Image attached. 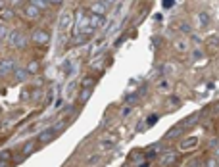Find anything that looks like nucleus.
Wrapping results in <instances>:
<instances>
[{
	"instance_id": "7c9ffc66",
	"label": "nucleus",
	"mask_w": 219,
	"mask_h": 167,
	"mask_svg": "<svg viewBox=\"0 0 219 167\" xmlns=\"http://www.w3.org/2000/svg\"><path fill=\"white\" fill-rule=\"evenodd\" d=\"M138 167H148V163H140V165H138Z\"/></svg>"
},
{
	"instance_id": "0eeeda50",
	"label": "nucleus",
	"mask_w": 219,
	"mask_h": 167,
	"mask_svg": "<svg viewBox=\"0 0 219 167\" xmlns=\"http://www.w3.org/2000/svg\"><path fill=\"white\" fill-rule=\"evenodd\" d=\"M39 13H40V8H37L35 4H29V6L25 8V16L31 18V19H33V18H39Z\"/></svg>"
},
{
	"instance_id": "b1692460",
	"label": "nucleus",
	"mask_w": 219,
	"mask_h": 167,
	"mask_svg": "<svg viewBox=\"0 0 219 167\" xmlns=\"http://www.w3.org/2000/svg\"><path fill=\"white\" fill-rule=\"evenodd\" d=\"M208 42H210V44H213V46H215V44H217V42H219V40H217V39H215V37H211V39H208Z\"/></svg>"
},
{
	"instance_id": "2f4dec72",
	"label": "nucleus",
	"mask_w": 219,
	"mask_h": 167,
	"mask_svg": "<svg viewBox=\"0 0 219 167\" xmlns=\"http://www.w3.org/2000/svg\"><path fill=\"white\" fill-rule=\"evenodd\" d=\"M12 2H13V4H18V2H21V0H12Z\"/></svg>"
},
{
	"instance_id": "cd10ccee",
	"label": "nucleus",
	"mask_w": 219,
	"mask_h": 167,
	"mask_svg": "<svg viewBox=\"0 0 219 167\" xmlns=\"http://www.w3.org/2000/svg\"><path fill=\"white\" fill-rule=\"evenodd\" d=\"M190 167H200V161H198V159H194V161L190 163Z\"/></svg>"
},
{
	"instance_id": "a878e982",
	"label": "nucleus",
	"mask_w": 219,
	"mask_h": 167,
	"mask_svg": "<svg viewBox=\"0 0 219 167\" xmlns=\"http://www.w3.org/2000/svg\"><path fill=\"white\" fill-rule=\"evenodd\" d=\"M0 37H2V39L6 37V27H4V25H2V29H0Z\"/></svg>"
},
{
	"instance_id": "393cba45",
	"label": "nucleus",
	"mask_w": 219,
	"mask_h": 167,
	"mask_svg": "<svg viewBox=\"0 0 219 167\" xmlns=\"http://www.w3.org/2000/svg\"><path fill=\"white\" fill-rule=\"evenodd\" d=\"M102 148H112V142H108V140H104V142H102Z\"/></svg>"
},
{
	"instance_id": "f3484780",
	"label": "nucleus",
	"mask_w": 219,
	"mask_h": 167,
	"mask_svg": "<svg viewBox=\"0 0 219 167\" xmlns=\"http://www.w3.org/2000/svg\"><path fill=\"white\" fill-rule=\"evenodd\" d=\"M98 159H100V154H96V156H90V158L87 159V163H88V165H92V163H96Z\"/></svg>"
},
{
	"instance_id": "c85d7f7f",
	"label": "nucleus",
	"mask_w": 219,
	"mask_h": 167,
	"mask_svg": "<svg viewBox=\"0 0 219 167\" xmlns=\"http://www.w3.org/2000/svg\"><path fill=\"white\" fill-rule=\"evenodd\" d=\"M208 167H217V161H215V159H211V161L208 163Z\"/></svg>"
},
{
	"instance_id": "6ab92c4d",
	"label": "nucleus",
	"mask_w": 219,
	"mask_h": 167,
	"mask_svg": "<svg viewBox=\"0 0 219 167\" xmlns=\"http://www.w3.org/2000/svg\"><path fill=\"white\" fill-rule=\"evenodd\" d=\"M177 48H179V50L183 52V50H186V44H184L183 40H179V42H177Z\"/></svg>"
},
{
	"instance_id": "aec40b11",
	"label": "nucleus",
	"mask_w": 219,
	"mask_h": 167,
	"mask_svg": "<svg viewBox=\"0 0 219 167\" xmlns=\"http://www.w3.org/2000/svg\"><path fill=\"white\" fill-rule=\"evenodd\" d=\"M64 125H66V121H58V125L54 127L56 131H60V129H64Z\"/></svg>"
},
{
	"instance_id": "412c9836",
	"label": "nucleus",
	"mask_w": 219,
	"mask_h": 167,
	"mask_svg": "<svg viewBox=\"0 0 219 167\" xmlns=\"http://www.w3.org/2000/svg\"><path fill=\"white\" fill-rule=\"evenodd\" d=\"M181 29H183V31H184V33H190V27H189V25H186V23H183V25H181Z\"/></svg>"
},
{
	"instance_id": "f03ea898",
	"label": "nucleus",
	"mask_w": 219,
	"mask_h": 167,
	"mask_svg": "<svg viewBox=\"0 0 219 167\" xmlns=\"http://www.w3.org/2000/svg\"><path fill=\"white\" fill-rule=\"evenodd\" d=\"M71 23H73V16H71L69 12H64L60 16V29H61V31H69Z\"/></svg>"
},
{
	"instance_id": "423d86ee",
	"label": "nucleus",
	"mask_w": 219,
	"mask_h": 167,
	"mask_svg": "<svg viewBox=\"0 0 219 167\" xmlns=\"http://www.w3.org/2000/svg\"><path fill=\"white\" fill-rule=\"evenodd\" d=\"M90 10L94 12V13H98V16H104L106 10H108V4L106 2H94V4L90 6Z\"/></svg>"
},
{
	"instance_id": "a211bd4d",
	"label": "nucleus",
	"mask_w": 219,
	"mask_h": 167,
	"mask_svg": "<svg viewBox=\"0 0 219 167\" xmlns=\"http://www.w3.org/2000/svg\"><path fill=\"white\" fill-rule=\"evenodd\" d=\"M29 71H31V73L39 71V64H37V62H31V64H29Z\"/></svg>"
},
{
	"instance_id": "9b49d317",
	"label": "nucleus",
	"mask_w": 219,
	"mask_h": 167,
	"mask_svg": "<svg viewBox=\"0 0 219 167\" xmlns=\"http://www.w3.org/2000/svg\"><path fill=\"white\" fill-rule=\"evenodd\" d=\"M29 75V69H15V79L18 81H25Z\"/></svg>"
},
{
	"instance_id": "6e6552de",
	"label": "nucleus",
	"mask_w": 219,
	"mask_h": 167,
	"mask_svg": "<svg viewBox=\"0 0 219 167\" xmlns=\"http://www.w3.org/2000/svg\"><path fill=\"white\" fill-rule=\"evenodd\" d=\"M12 69H13V60H10V58H4V60H2V67H0V71H2V75L10 73Z\"/></svg>"
},
{
	"instance_id": "bb28decb",
	"label": "nucleus",
	"mask_w": 219,
	"mask_h": 167,
	"mask_svg": "<svg viewBox=\"0 0 219 167\" xmlns=\"http://www.w3.org/2000/svg\"><path fill=\"white\" fill-rule=\"evenodd\" d=\"M156 119H158V117H156V115H152V117L148 119V123H150V125H154V123H156Z\"/></svg>"
},
{
	"instance_id": "20e7f679",
	"label": "nucleus",
	"mask_w": 219,
	"mask_h": 167,
	"mask_svg": "<svg viewBox=\"0 0 219 167\" xmlns=\"http://www.w3.org/2000/svg\"><path fill=\"white\" fill-rule=\"evenodd\" d=\"M56 133H58V131H56L54 127H52V129H46V131H42V133L39 134V140L46 144V142H50V140L54 138V136H56Z\"/></svg>"
},
{
	"instance_id": "1a4fd4ad",
	"label": "nucleus",
	"mask_w": 219,
	"mask_h": 167,
	"mask_svg": "<svg viewBox=\"0 0 219 167\" xmlns=\"http://www.w3.org/2000/svg\"><path fill=\"white\" fill-rule=\"evenodd\" d=\"M196 144H198V138H194V136H192L190 140H183V142H181V148H183V150H189V148H192V146H196Z\"/></svg>"
},
{
	"instance_id": "4468645a",
	"label": "nucleus",
	"mask_w": 219,
	"mask_h": 167,
	"mask_svg": "<svg viewBox=\"0 0 219 167\" xmlns=\"http://www.w3.org/2000/svg\"><path fill=\"white\" fill-rule=\"evenodd\" d=\"M87 39H88V35H77L71 42H73V44H79V42H83V40H87Z\"/></svg>"
},
{
	"instance_id": "ddd939ff",
	"label": "nucleus",
	"mask_w": 219,
	"mask_h": 167,
	"mask_svg": "<svg viewBox=\"0 0 219 167\" xmlns=\"http://www.w3.org/2000/svg\"><path fill=\"white\" fill-rule=\"evenodd\" d=\"M208 21H210L208 13H200V25H202V27H206V25H208Z\"/></svg>"
},
{
	"instance_id": "dca6fc26",
	"label": "nucleus",
	"mask_w": 219,
	"mask_h": 167,
	"mask_svg": "<svg viewBox=\"0 0 219 167\" xmlns=\"http://www.w3.org/2000/svg\"><path fill=\"white\" fill-rule=\"evenodd\" d=\"M90 92H92V90H90V88H85V90H83V94H81V102H85V100H88V96H90Z\"/></svg>"
},
{
	"instance_id": "f257e3e1",
	"label": "nucleus",
	"mask_w": 219,
	"mask_h": 167,
	"mask_svg": "<svg viewBox=\"0 0 219 167\" xmlns=\"http://www.w3.org/2000/svg\"><path fill=\"white\" fill-rule=\"evenodd\" d=\"M8 42L12 44L13 48H23L25 44H27V39H25L23 31H19V29H13V31L10 33V37H8Z\"/></svg>"
},
{
	"instance_id": "4be33fe9",
	"label": "nucleus",
	"mask_w": 219,
	"mask_h": 167,
	"mask_svg": "<svg viewBox=\"0 0 219 167\" xmlns=\"http://www.w3.org/2000/svg\"><path fill=\"white\" fill-rule=\"evenodd\" d=\"M163 6L165 8H171V6H173V0H163Z\"/></svg>"
},
{
	"instance_id": "9d476101",
	"label": "nucleus",
	"mask_w": 219,
	"mask_h": 167,
	"mask_svg": "<svg viewBox=\"0 0 219 167\" xmlns=\"http://www.w3.org/2000/svg\"><path fill=\"white\" fill-rule=\"evenodd\" d=\"M173 158H175V152H171V150H169V152H165V154L162 156V163H163V165H167V163L173 161Z\"/></svg>"
},
{
	"instance_id": "5701e85b",
	"label": "nucleus",
	"mask_w": 219,
	"mask_h": 167,
	"mask_svg": "<svg viewBox=\"0 0 219 167\" xmlns=\"http://www.w3.org/2000/svg\"><path fill=\"white\" fill-rule=\"evenodd\" d=\"M8 156H10V152H8V150H2V161H6Z\"/></svg>"
},
{
	"instance_id": "2eb2a0df",
	"label": "nucleus",
	"mask_w": 219,
	"mask_h": 167,
	"mask_svg": "<svg viewBox=\"0 0 219 167\" xmlns=\"http://www.w3.org/2000/svg\"><path fill=\"white\" fill-rule=\"evenodd\" d=\"M33 148H35V142H27L25 148H23V154H31V152H33Z\"/></svg>"
},
{
	"instance_id": "39448f33",
	"label": "nucleus",
	"mask_w": 219,
	"mask_h": 167,
	"mask_svg": "<svg viewBox=\"0 0 219 167\" xmlns=\"http://www.w3.org/2000/svg\"><path fill=\"white\" fill-rule=\"evenodd\" d=\"M106 23V18L104 16H98V13H94V16H90V21H88V27L90 29H98Z\"/></svg>"
},
{
	"instance_id": "c756f323",
	"label": "nucleus",
	"mask_w": 219,
	"mask_h": 167,
	"mask_svg": "<svg viewBox=\"0 0 219 167\" xmlns=\"http://www.w3.org/2000/svg\"><path fill=\"white\" fill-rule=\"evenodd\" d=\"M115 2H117V0H106V4H108V6H112V4H115Z\"/></svg>"
},
{
	"instance_id": "7ed1b4c3",
	"label": "nucleus",
	"mask_w": 219,
	"mask_h": 167,
	"mask_svg": "<svg viewBox=\"0 0 219 167\" xmlns=\"http://www.w3.org/2000/svg\"><path fill=\"white\" fill-rule=\"evenodd\" d=\"M33 40L39 42V44H46L50 40V35L46 31H42V29H35V31H33Z\"/></svg>"
},
{
	"instance_id": "f8f14e48",
	"label": "nucleus",
	"mask_w": 219,
	"mask_h": 167,
	"mask_svg": "<svg viewBox=\"0 0 219 167\" xmlns=\"http://www.w3.org/2000/svg\"><path fill=\"white\" fill-rule=\"evenodd\" d=\"M31 4H35L37 8H46V4H48V0H31Z\"/></svg>"
}]
</instances>
